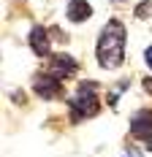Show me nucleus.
<instances>
[{"label":"nucleus","instance_id":"nucleus-3","mask_svg":"<svg viewBox=\"0 0 152 157\" xmlns=\"http://www.w3.org/2000/svg\"><path fill=\"white\" fill-rule=\"evenodd\" d=\"M33 92L44 100H60L62 95V81L52 73H35L33 76Z\"/></svg>","mask_w":152,"mask_h":157},{"label":"nucleus","instance_id":"nucleus-4","mask_svg":"<svg viewBox=\"0 0 152 157\" xmlns=\"http://www.w3.org/2000/svg\"><path fill=\"white\" fill-rule=\"evenodd\" d=\"M130 136L136 141H144L147 149H152V109H138L130 117Z\"/></svg>","mask_w":152,"mask_h":157},{"label":"nucleus","instance_id":"nucleus-9","mask_svg":"<svg viewBox=\"0 0 152 157\" xmlns=\"http://www.w3.org/2000/svg\"><path fill=\"white\" fill-rule=\"evenodd\" d=\"M122 157H144V155H141L138 149H133V146H128V149L122 152Z\"/></svg>","mask_w":152,"mask_h":157},{"label":"nucleus","instance_id":"nucleus-8","mask_svg":"<svg viewBox=\"0 0 152 157\" xmlns=\"http://www.w3.org/2000/svg\"><path fill=\"white\" fill-rule=\"evenodd\" d=\"M150 14H152V0H141V3L136 6V16L138 19H147Z\"/></svg>","mask_w":152,"mask_h":157},{"label":"nucleus","instance_id":"nucleus-6","mask_svg":"<svg viewBox=\"0 0 152 157\" xmlns=\"http://www.w3.org/2000/svg\"><path fill=\"white\" fill-rule=\"evenodd\" d=\"M27 46L33 49L35 57H49L52 54V30H46L41 25H33V30L27 33Z\"/></svg>","mask_w":152,"mask_h":157},{"label":"nucleus","instance_id":"nucleus-1","mask_svg":"<svg viewBox=\"0 0 152 157\" xmlns=\"http://www.w3.org/2000/svg\"><path fill=\"white\" fill-rule=\"evenodd\" d=\"M125 41H128L125 25L120 19H109L95 44V60L103 71H117L125 63Z\"/></svg>","mask_w":152,"mask_h":157},{"label":"nucleus","instance_id":"nucleus-12","mask_svg":"<svg viewBox=\"0 0 152 157\" xmlns=\"http://www.w3.org/2000/svg\"><path fill=\"white\" fill-rule=\"evenodd\" d=\"M111 3H128V0H111Z\"/></svg>","mask_w":152,"mask_h":157},{"label":"nucleus","instance_id":"nucleus-10","mask_svg":"<svg viewBox=\"0 0 152 157\" xmlns=\"http://www.w3.org/2000/svg\"><path fill=\"white\" fill-rule=\"evenodd\" d=\"M144 63H147V68L152 71V46H147V52H144Z\"/></svg>","mask_w":152,"mask_h":157},{"label":"nucleus","instance_id":"nucleus-11","mask_svg":"<svg viewBox=\"0 0 152 157\" xmlns=\"http://www.w3.org/2000/svg\"><path fill=\"white\" fill-rule=\"evenodd\" d=\"M144 90H147V92L152 95V76H147V78H144Z\"/></svg>","mask_w":152,"mask_h":157},{"label":"nucleus","instance_id":"nucleus-7","mask_svg":"<svg viewBox=\"0 0 152 157\" xmlns=\"http://www.w3.org/2000/svg\"><path fill=\"white\" fill-rule=\"evenodd\" d=\"M65 16H68V22L82 25V22H87V19L92 16V6L87 3V0H71L68 8H65Z\"/></svg>","mask_w":152,"mask_h":157},{"label":"nucleus","instance_id":"nucleus-5","mask_svg":"<svg viewBox=\"0 0 152 157\" xmlns=\"http://www.w3.org/2000/svg\"><path fill=\"white\" fill-rule=\"evenodd\" d=\"M79 71V63H76L71 54H65V52H57V54H49V60H46V73H52V76H57L60 81L65 78H71Z\"/></svg>","mask_w":152,"mask_h":157},{"label":"nucleus","instance_id":"nucleus-2","mask_svg":"<svg viewBox=\"0 0 152 157\" xmlns=\"http://www.w3.org/2000/svg\"><path fill=\"white\" fill-rule=\"evenodd\" d=\"M101 111V98H98V87L95 81H79L76 92L68 98V114L74 122H84Z\"/></svg>","mask_w":152,"mask_h":157}]
</instances>
